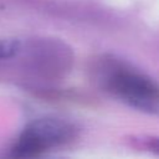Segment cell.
I'll return each instance as SVG.
<instances>
[{
  "mask_svg": "<svg viewBox=\"0 0 159 159\" xmlns=\"http://www.w3.org/2000/svg\"><path fill=\"white\" fill-rule=\"evenodd\" d=\"M99 84L130 107L159 116V84L112 57L99 58L93 67Z\"/></svg>",
  "mask_w": 159,
  "mask_h": 159,
  "instance_id": "1",
  "label": "cell"
},
{
  "mask_svg": "<svg viewBox=\"0 0 159 159\" xmlns=\"http://www.w3.org/2000/svg\"><path fill=\"white\" fill-rule=\"evenodd\" d=\"M76 134V128L58 118H40L30 124L20 134L12 148V155L17 158L39 157L48 149L68 143Z\"/></svg>",
  "mask_w": 159,
  "mask_h": 159,
  "instance_id": "2",
  "label": "cell"
},
{
  "mask_svg": "<svg viewBox=\"0 0 159 159\" xmlns=\"http://www.w3.org/2000/svg\"><path fill=\"white\" fill-rule=\"evenodd\" d=\"M20 50V43L12 39H0V58H10Z\"/></svg>",
  "mask_w": 159,
  "mask_h": 159,
  "instance_id": "3",
  "label": "cell"
},
{
  "mask_svg": "<svg viewBox=\"0 0 159 159\" xmlns=\"http://www.w3.org/2000/svg\"><path fill=\"white\" fill-rule=\"evenodd\" d=\"M148 147H149L152 150H154V152L159 153V138L150 139V140L148 142Z\"/></svg>",
  "mask_w": 159,
  "mask_h": 159,
  "instance_id": "4",
  "label": "cell"
}]
</instances>
